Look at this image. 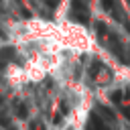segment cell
<instances>
[{
	"mask_svg": "<svg viewBox=\"0 0 130 130\" xmlns=\"http://www.w3.org/2000/svg\"><path fill=\"white\" fill-rule=\"evenodd\" d=\"M55 43H59L63 51H69L75 55H85L95 49L91 35L81 24H75V22H57Z\"/></svg>",
	"mask_w": 130,
	"mask_h": 130,
	"instance_id": "cell-1",
	"label": "cell"
}]
</instances>
